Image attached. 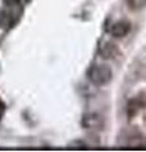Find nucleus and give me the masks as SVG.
<instances>
[{
    "label": "nucleus",
    "instance_id": "1",
    "mask_svg": "<svg viewBox=\"0 0 146 152\" xmlns=\"http://www.w3.org/2000/svg\"><path fill=\"white\" fill-rule=\"evenodd\" d=\"M88 79L95 86H103L112 80V70L106 65H94L88 71Z\"/></svg>",
    "mask_w": 146,
    "mask_h": 152
},
{
    "label": "nucleus",
    "instance_id": "3",
    "mask_svg": "<svg viewBox=\"0 0 146 152\" xmlns=\"http://www.w3.org/2000/svg\"><path fill=\"white\" fill-rule=\"evenodd\" d=\"M117 53H118V50L113 43H106L101 50V55L103 58H114Z\"/></svg>",
    "mask_w": 146,
    "mask_h": 152
},
{
    "label": "nucleus",
    "instance_id": "7",
    "mask_svg": "<svg viewBox=\"0 0 146 152\" xmlns=\"http://www.w3.org/2000/svg\"><path fill=\"white\" fill-rule=\"evenodd\" d=\"M22 0H3V4L8 8H14L17 5H19Z\"/></svg>",
    "mask_w": 146,
    "mask_h": 152
},
{
    "label": "nucleus",
    "instance_id": "4",
    "mask_svg": "<svg viewBox=\"0 0 146 152\" xmlns=\"http://www.w3.org/2000/svg\"><path fill=\"white\" fill-rule=\"evenodd\" d=\"M14 14L10 12H3L0 14V26L3 28H10L13 27V24L15 23V18L13 17Z\"/></svg>",
    "mask_w": 146,
    "mask_h": 152
},
{
    "label": "nucleus",
    "instance_id": "5",
    "mask_svg": "<svg viewBox=\"0 0 146 152\" xmlns=\"http://www.w3.org/2000/svg\"><path fill=\"white\" fill-rule=\"evenodd\" d=\"M142 105H144V104L141 103V100L139 98L131 99V100L128 102V104H127V114H128L130 117L135 115V114L141 109V107H142Z\"/></svg>",
    "mask_w": 146,
    "mask_h": 152
},
{
    "label": "nucleus",
    "instance_id": "8",
    "mask_svg": "<svg viewBox=\"0 0 146 152\" xmlns=\"http://www.w3.org/2000/svg\"><path fill=\"white\" fill-rule=\"evenodd\" d=\"M5 109H7L5 103H4L1 99H0V121H1V118H3V115H4V113H5Z\"/></svg>",
    "mask_w": 146,
    "mask_h": 152
},
{
    "label": "nucleus",
    "instance_id": "2",
    "mask_svg": "<svg viewBox=\"0 0 146 152\" xmlns=\"http://www.w3.org/2000/svg\"><path fill=\"white\" fill-rule=\"evenodd\" d=\"M130 31H131V24L127 20H118V22L113 23L109 28V33L116 38H122L127 36L130 33Z\"/></svg>",
    "mask_w": 146,
    "mask_h": 152
},
{
    "label": "nucleus",
    "instance_id": "6",
    "mask_svg": "<svg viewBox=\"0 0 146 152\" xmlns=\"http://www.w3.org/2000/svg\"><path fill=\"white\" fill-rule=\"evenodd\" d=\"M127 7L131 10H141V9L146 8V0H126Z\"/></svg>",
    "mask_w": 146,
    "mask_h": 152
}]
</instances>
